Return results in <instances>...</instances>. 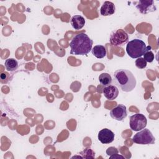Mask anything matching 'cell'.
Wrapping results in <instances>:
<instances>
[{"mask_svg":"<svg viewBox=\"0 0 159 159\" xmlns=\"http://www.w3.org/2000/svg\"><path fill=\"white\" fill-rule=\"evenodd\" d=\"M113 83L122 91L130 92L136 86L137 81L133 73L126 69H119L113 75Z\"/></svg>","mask_w":159,"mask_h":159,"instance_id":"6da1fadb","label":"cell"},{"mask_svg":"<svg viewBox=\"0 0 159 159\" xmlns=\"http://www.w3.org/2000/svg\"><path fill=\"white\" fill-rule=\"evenodd\" d=\"M93 42L85 33L75 35L70 43V54L86 55L92 49Z\"/></svg>","mask_w":159,"mask_h":159,"instance_id":"7a4b0ae2","label":"cell"},{"mask_svg":"<svg viewBox=\"0 0 159 159\" xmlns=\"http://www.w3.org/2000/svg\"><path fill=\"white\" fill-rule=\"evenodd\" d=\"M152 49L150 45L146 46L145 43L138 39H133L127 42L126 45V52L132 58L141 57L145 52Z\"/></svg>","mask_w":159,"mask_h":159,"instance_id":"3957f363","label":"cell"},{"mask_svg":"<svg viewBox=\"0 0 159 159\" xmlns=\"http://www.w3.org/2000/svg\"><path fill=\"white\" fill-rule=\"evenodd\" d=\"M132 140L137 144L150 145L155 143V139L149 129L144 128L134 135Z\"/></svg>","mask_w":159,"mask_h":159,"instance_id":"277c9868","label":"cell"},{"mask_svg":"<svg viewBox=\"0 0 159 159\" xmlns=\"http://www.w3.org/2000/svg\"><path fill=\"white\" fill-rule=\"evenodd\" d=\"M129 42V35L123 29L113 31L109 38V42L113 47H121Z\"/></svg>","mask_w":159,"mask_h":159,"instance_id":"5b68a950","label":"cell"},{"mask_svg":"<svg viewBox=\"0 0 159 159\" xmlns=\"http://www.w3.org/2000/svg\"><path fill=\"white\" fill-rule=\"evenodd\" d=\"M147 124L146 117L140 113H137L130 117L129 125L134 131H139L145 128Z\"/></svg>","mask_w":159,"mask_h":159,"instance_id":"8992f818","label":"cell"},{"mask_svg":"<svg viewBox=\"0 0 159 159\" xmlns=\"http://www.w3.org/2000/svg\"><path fill=\"white\" fill-rule=\"evenodd\" d=\"M136 7L142 14L154 12L157 9L155 2L152 0H140L137 2Z\"/></svg>","mask_w":159,"mask_h":159,"instance_id":"52a82bcc","label":"cell"},{"mask_svg":"<svg viewBox=\"0 0 159 159\" xmlns=\"http://www.w3.org/2000/svg\"><path fill=\"white\" fill-rule=\"evenodd\" d=\"M110 116L116 120H122L127 116L126 106L121 104H118L110 111Z\"/></svg>","mask_w":159,"mask_h":159,"instance_id":"ba28073f","label":"cell"},{"mask_svg":"<svg viewBox=\"0 0 159 159\" xmlns=\"http://www.w3.org/2000/svg\"><path fill=\"white\" fill-rule=\"evenodd\" d=\"M114 133L110 129L104 128L101 129L98 133V140L103 144H108L114 140Z\"/></svg>","mask_w":159,"mask_h":159,"instance_id":"9c48e42d","label":"cell"},{"mask_svg":"<svg viewBox=\"0 0 159 159\" xmlns=\"http://www.w3.org/2000/svg\"><path fill=\"white\" fill-rule=\"evenodd\" d=\"M103 94L106 98L110 101L114 100L119 94V89L116 86L109 84L105 86L102 90Z\"/></svg>","mask_w":159,"mask_h":159,"instance_id":"30bf717a","label":"cell"},{"mask_svg":"<svg viewBox=\"0 0 159 159\" xmlns=\"http://www.w3.org/2000/svg\"><path fill=\"white\" fill-rule=\"evenodd\" d=\"M115 10L116 7L113 2L111 1H105L100 9V13L103 16H111L115 12Z\"/></svg>","mask_w":159,"mask_h":159,"instance_id":"8fae6325","label":"cell"},{"mask_svg":"<svg viewBox=\"0 0 159 159\" xmlns=\"http://www.w3.org/2000/svg\"><path fill=\"white\" fill-rule=\"evenodd\" d=\"M85 22L86 21L84 18L80 15H75L70 20L71 25L75 30H80L82 29L84 27Z\"/></svg>","mask_w":159,"mask_h":159,"instance_id":"7c38bea8","label":"cell"},{"mask_svg":"<svg viewBox=\"0 0 159 159\" xmlns=\"http://www.w3.org/2000/svg\"><path fill=\"white\" fill-rule=\"evenodd\" d=\"M92 54L97 58H103L107 55V50L104 46L102 45H95L91 49Z\"/></svg>","mask_w":159,"mask_h":159,"instance_id":"4fadbf2b","label":"cell"},{"mask_svg":"<svg viewBox=\"0 0 159 159\" xmlns=\"http://www.w3.org/2000/svg\"><path fill=\"white\" fill-rule=\"evenodd\" d=\"M4 65L6 70L10 71H14L16 70L19 66L18 61L12 58L6 59L5 60Z\"/></svg>","mask_w":159,"mask_h":159,"instance_id":"5bb4252c","label":"cell"},{"mask_svg":"<svg viewBox=\"0 0 159 159\" xmlns=\"http://www.w3.org/2000/svg\"><path fill=\"white\" fill-rule=\"evenodd\" d=\"M98 79H99V81L100 84L104 86L111 84L112 81V79L111 75L107 73H101L99 76Z\"/></svg>","mask_w":159,"mask_h":159,"instance_id":"9a60e30c","label":"cell"},{"mask_svg":"<svg viewBox=\"0 0 159 159\" xmlns=\"http://www.w3.org/2000/svg\"><path fill=\"white\" fill-rule=\"evenodd\" d=\"M80 154L83 155V156L82 157L83 158H94V152H93V150H91V148H86L84 149L83 151L80 152Z\"/></svg>","mask_w":159,"mask_h":159,"instance_id":"2e32d148","label":"cell"},{"mask_svg":"<svg viewBox=\"0 0 159 159\" xmlns=\"http://www.w3.org/2000/svg\"><path fill=\"white\" fill-rule=\"evenodd\" d=\"M147 61L143 59V58L139 57L135 60V66L139 69H143L147 66Z\"/></svg>","mask_w":159,"mask_h":159,"instance_id":"e0dca14e","label":"cell"},{"mask_svg":"<svg viewBox=\"0 0 159 159\" xmlns=\"http://www.w3.org/2000/svg\"><path fill=\"white\" fill-rule=\"evenodd\" d=\"M155 58V56H154V54L151 51V50H149V51H147V52H145L143 55V59L147 61V62H148V63H151L153 61Z\"/></svg>","mask_w":159,"mask_h":159,"instance_id":"ac0fdd59","label":"cell"},{"mask_svg":"<svg viewBox=\"0 0 159 159\" xmlns=\"http://www.w3.org/2000/svg\"><path fill=\"white\" fill-rule=\"evenodd\" d=\"M9 74L7 72H6V71L2 72V73L1 74V75H0L1 83H3V81H4V83H7V81H6V80H7L9 79Z\"/></svg>","mask_w":159,"mask_h":159,"instance_id":"d6986e66","label":"cell"},{"mask_svg":"<svg viewBox=\"0 0 159 159\" xmlns=\"http://www.w3.org/2000/svg\"><path fill=\"white\" fill-rule=\"evenodd\" d=\"M114 152H118V150H117V148L113 147H111L109 148H107V150H106V153L108 155H114V154H116Z\"/></svg>","mask_w":159,"mask_h":159,"instance_id":"ffe728a7","label":"cell"},{"mask_svg":"<svg viewBox=\"0 0 159 159\" xmlns=\"http://www.w3.org/2000/svg\"><path fill=\"white\" fill-rule=\"evenodd\" d=\"M116 155H115V154H114V155H111L109 158H124V157H123V156H122V155H119V154H117V153H116Z\"/></svg>","mask_w":159,"mask_h":159,"instance_id":"44dd1931","label":"cell"}]
</instances>
